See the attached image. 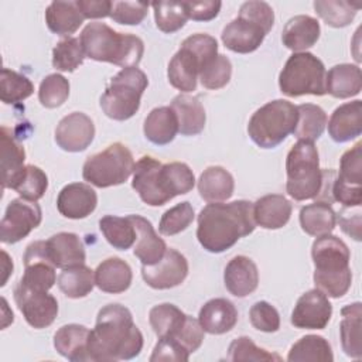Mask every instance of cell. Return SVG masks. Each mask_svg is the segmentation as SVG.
Wrapping results in <instances>:
<instances>
[{"label": "cell", "mask_w": 362, "mask_h": 362, "mask_svg": "<svg viewBox=\"0 0 362 362\" xmlns=\"http://www.w3.org/2000/svg\"><path fill=\"white\" fill-rule=\"evenodd\" d=\"M143 334L133 322L132 313L120 304H107L98 313L89 332V361L115 362L136 358L143 349Z\"/></svg>", "instance_id": "obj_1"}, {"label": "cell", "mask_w": 362, "mask_h": 362, "mask_svg": "<svg viewBox=\"0 0 362 362\" xmlns=\"http://www.w3.org/2000/svg\"><path fill=\"white\" fill-rule=\"evenodd\" d=\"M255 228L252 202L245 199L229 204L211 202L198 215L197 238L205 250L222 253L240 238L250 235Z\"/></svg>", "instance_id": "obj_2"}, {"label": "cell", "mask_w": 362, "mask_h": 362, "mask_svg": "<svg viewBox=\"0 0 362 362\" xmlns=\"http://www.w3.org/2000/svg\"><path fill=\"white\" fill-rule=\"evenodd\" d=\"M314 262V283L318 290L332 298H339L351 287V253L348 246L337 236L328 233L318 236L311 247Z\"/></svg>", "instance_id": "obj_3"}, {"label": "cell", "mask_w": 362, "mask_h": 362, "mask_svg": "<svg viewBox=\"0 0 362 362\" xmlns=\"http://www.w3.org/2000/svg\"><path fill=\"white\" fill-rule=\"evenodd\" d=\"M79 40L88 58L110 62L122 69L137 66L144 52V44L139 37L117 33L105 23H89Z\"/></svg>", "instance_id": "obj_4"}, {"label": "cell", "mask_w": 362, "mask_h": 362, "mask_svg": "<svg viewBox=\"0 0 362 362\" xmlns=\"http://www.w3.org/2000/svg\"><path fill=\"white\" fill-rule=\"evenodd\" d=\"M274 23V13L266 1H246L239 14L222 31L223 45L238 54L256 51Z\"/></svg>", "instance_id": "obj_5"}, {"label": "cell", "mask_w": 362, "mask_h": 362, "mask_svg": "<svg viewBox=\"0 0 362 362\" xmlns=\"http://www.w3.org/2000/svg\"><path fill=\"white\" fill-rule=\"evenodd\" d=\"M286 191L296 201L317 198L322 185L318 151L314 143L298 140L286 158Z\"/></svg>", "instance_id": "obj_6"}, {"label": "cell", "mask_w": 362, "mask_h": 362, "mask_svg": "<svg viewBox=\"0 0 362 362\" xmlns=\"http://www.w3.org/2000/svg\"><path fill=\"white\" fill-rule=\"evenodd\" d=\"M297 117V106L288 100L276 99L252 115L247 133L259 147L273 148L294 132Z\"/></svg>", "instance_id": "obj_7"}, {"label": "cell", "mask_w": 362, "mask_h": 362, "mask_svg": "<svg viewBox=\"0 0 362 362\" xmlns=\"http://www.w3.org/2000/svg\"><path fill=\"white\" fill-rule=\"evenodd\" d=\"M148 85L147 75L136 68H123L112 79L100 96L103 113L113 120H127L140 107V99Z\"/></svg>", "instance_id": "obj_8"}, {"label": "cell", "mask_w": 362, "mask_h": 362, "mask_svg": "<svg viewBox=\"0 0 362 362\" xmlns=\"http://www.w3.org/2000/svg\"><path fill=\"white\" fill-rule=\"evenodd\" d=\"M325 75L322 61L314 54L294 52L288 57L279 75V86L290 98L303 95L322 96L327 93Z\"/></svg>", "instance_id": "obj_9"}, {"label": "cell", "mask_w": 362, "mask_h": 362, "mask_svg": "<svg viewBox=\"0 0 362 362\" xmlns=\"http://www.w3.org/2000/svg\"><path fill=\"white\" fill-rule=\"evenodd\" d=\"M134 164L132 151L122 143H113L103 151L88 157L82 167V177L95 187L107 188L127 181Z\"/></svg>", "instance_id": "obj_10"}, {"label": "cell", "mask_w": 362, "mask_h": 362, "mask_svg": "<svg viewBox=\"0 0 362 362\" xmlns=\"http://www.w3.org/2000/svg\"><path fill=\"white\" fill-rule=\"evenodd\" d=\"M42 221V212L35 201L25 198L11 199L0 222V240L17 243L30 235Z\"/></svg>", "instance_id": "obj_11"}, {"label": "cell", "mask_w": 362, "mask_h": 362, "mask_svg": "<svg viewBox=\"0 0 362 362\" xmlns=\"http://www.w3.org/2000/svg\"><path fill=\"white\" fill-rule=\"evenodd\" d=\"M14 300L23 317L33 328H47L57 318L58 301L48 291L28 288L18 281L14 287Z\"/></svg>", "instance_id": "obj_12"}, {"label": "cell", "mask_w": 362, "mask_h": 362, "mask_svg": "<svg viewBox=\"0 0 362 362\" xmlns=\"http://www.w3.org/2000/svg\"><path fill=\"white\" fill-rule=\"evenodd\" d=\"M188 274V262L175 249H167L156 264H143L141 277L147 286L156 290H167L180 286Z\"/></svg>", "instance_id": "obj_13"}, {"label": "cell", "mask_w": 362, "mask_h": 362, "mask_svg": "<svg viewBox=\"0 0 362 362\" xmlns=\"http://www.w3.org/2000/svg\"><path fill=\"white\" fill-rule=\"evenodd\" d=\"M332 315L328 297L318 288L308 290L296 303L291 324L300 329H324Z\"/></svg>", "instance_id": "obj_14"}, {"label": "cell", "mask_w": 362, "mask_h": 362, "mask_svg": "<svg viewBox=\"0 0 362 362\" xmlns=\"http://www.w3.org/2000/svg\"><path fill=\"white\" fill-rule=\"evenodd\" d=\"M24 274L20 283L28 288L48 291L57 281L55 266L45 252V240H37L27 246L24 253Z\"/></svg>", "instance_id": "obj_15"}, {"label": "cell", "mask_w": 362, "mask_h": 362, "mask_svg": "<svg viewBox=\"0 0 362 362\" xmlns=\"http://www.w3.org/2000/svg\"><path fill=\"white\" fill-rule=\"evenodd\" d=\"M95 137V124L92 119L82 113L74 112L62 117L55 129L57 144L69 153L86 150Z\"/></svg>", "instance_id": "obj_16"}, {"label": "cell", "mask_w": 362, "mask_h": 362, "mask_svg": "<svg viewBox=\"0 0 362 362\" xmlns=\"http://www.w3.org/2000/svg\"><path fill=\"white\" fill-rule=\"evenodd\" d=\"M161 165L160 161L150 156L141 157L134 164L132 187L141 201L150 206H161L170 201L164 194L160 181Z\"/></svg>", "instance_id": "obj_17"}, {"label": "cell", "mask_w": 362, "mask_h": 362, "mask_svg": "<svg viewBox=\"0 0 362 362\" xmlns=\"http://www.w3.org/2000/svg\"><path fill=\"white\" fill-rule=\"evenodd\" d=\"M98 205L95 189L83 182H72L65 185L57 198L59 214L69 219H83L90 215Z\"/></svg>", "instance_id": "obj_18"}, {"label": "cell", "mask_w": 362, "mask_h": 362, "mask_svg": "<svg viewBox=\"0 0 362 362\" xmlns=\"http://www.w3.org/2000/svg\"><path fill=\"white\" fill-rule=\"evenodd\" d=\"M45 252L49 262L58 269L83 264L86 259L85 246L76 233L59 232L45 240Z\"/></svg>", "instance_id": "obj_19"}, {"label": "cell", "mask_w": 362, "mask_h": 362, "mask_svg": "<svg viewBox=\"0 0 362 362\" xmlns=\"http://www.w3.org/2000/svg\"><path fill=\"white\" fill-rule=\"evenodd\" d=\"M226 290L235 297L252 294L259 284L257 266L247 256H235L229 260L223 272Z\"/></svg>", "instance_id": "obj_20"}, {"label": "cell", "mask_w": 362, "mask_h": 362, "mask_svg": "<svg viewBox=\"0 0 362 362\" xmlns=\"http://www.w3.org/2000/svg\"><path fill=\"white\" fill-rule=\"evenodd\" d=\"M328 133L337 143L356 139L362 133V102L354 100L338 106L328 122Z\"/></svg>", "instance_id": "obj_21"}, {"label": "cell", "mask_w": 362, "mask_h": 362, "mask_svg": "<svg viewBox=\"0 0 362 362\" xmlns=\"http://www.w3.org/2000/svg\"><path fill=\"white\" fill-rule=\"evenodd\" d=\"M198 321L204 332L221 335L236 325L238 310L233 303L226 298H212L201 307Z\"/></svg>", "instance_id": "obj_22"}, {"label": "cell", "mask_w": 362, "mask_h": 362, "mask_svg": "<svg viewBox=\"0 0 362 362\" xmlns=\"http://www.w3.org/2000/svg\"><path fill=\"white\" fill-rule=\"evenodd\" d=\"M129 219L133 222L136 228V245H134V256L143 264H156L161 260L167 250L165 242L156 233L150 221L140 215H129Z\"/></svg>", "instance_id": "obj_23"}, {"label": "cell", "mask_w": 362, "mask_h": 362, "mask_svg": "<svg viewBox=\"0 0 362 362\" xmlns=\"http://www.w3.org/2000/svg\"><path fill=\"white\" fill-rule=\"evenodd\" d=\"M320 34V23L311 16L300 14L286 23L281 33V41L288 49L303 52L318 41Z\"/></svg>", "instance_id": "obj_24"}, {"label": "cell", "mask_w": 362, "mask_h": 362, "mask_svg": "<svg viewBox=\"0 0 362 362\" xmlns=\"http://www.w3.org/2000/svg\"><path fill=\"white\" fill-rule=\"evenodd\" d=\"M199 74H201L199 59L189 49L184 47H181L174 54L167 69V76L170 83L181 92L195 90Z\"/></svg>", "instance_id": "obj_25"}, {"label": "cell", "mask_w": 362, "mask_h": 362, "mask_svg": "<svg viewBox=\"0 0 362 362\" xmlns=\"http://www.w3.org/2000/svg\"><path fill=\"white\" fill-rule=\"evenodd\" d=\"M291 211L290 201L280 194L264 195L253 204L255 222L264 229H280L287 225Z\"/></svg>", "instance_id": "obj_26"}, {"label": "cell", "mask_w": 362, "mask_h": 362, "mask_svg": "<svg viewBox=\"0 0 362 362\" xmlns=\"http://www.w3.org/2000/svg\"><path fill=\"white\" fill-rule=\"evenodd\" d=\"M89 332L85 325L68 324L62 325L54 335V346L59 355L72 362L89 361L88 339Z\"/></svg>", "instance_id": "obj_27"}, {"label": "cell", "mask_w": 362, "mask_h": 362, "mask_svg": "<svg viewBox=\"0 0 362 362\" xmlns=\"http://www.w3.org/2000/svg\"><path fill=\"white\" fill-rule=\"evenodd\" d=\"M132 269L120 257H109L103 260L95 270V286L110 294L126 291L132 284Z\"/></svg>", "instance_id": "obj_28"}, {"label": "cell", "mask_w": 362, "mask_h": 362, "mask_svg": "<svg viewBox=\"0 0 362 362\" xmlns=\"http://www.w3.org/2000/svg\"><path fill=\"white\" fill-rule=\"evenodd\" d=\"M178 120V132L184 136L199 134L206 122L205 109L197 96L178 95L173 99L170 106Z\"/></svg>", "instance_id": "obj_29"}, {"label": "cell", "mask_w": 362, "mask_h": 362, "mask_svg": "<svg viewBox=\"0 0 362 362\" xmlns=\"http://www.w3.org/2000/svg\"><path fill=\"white\" fill-rule=\"evenodd\" d=\"M235 181L229 171L219 165L204 170L198 180V192L206 202H222L233 195Z\"/></svg>", "instance_id": "obj_30"}, {"label": "cell", "mask_w": 362, "mask_h": 362, "mask_svg": "<svg viewBox=\"0 0 362 362\" xmlns=\"http://www.w3.org/2000/svg\"><path fill=\"white\" fill-rule=\"evenodd\" d=\"M325 89L334 98L346 99L355 96L362 89V74L358 65L339 64L332 66L325 75Z\"/></svg>", "instance_id": "obj_31"}, {"label": "cell", "mask_w": 362, "mask_h": 362, "mask_svg": "<svg viewBox=\"0 0 362 362\" xmlns=\"http://www.w3.org/2000/svg\"><path fill=\"white\" fill-rule=\"evenodd\" d=\"M143 132L153 144L165 146L171 143L178 133V120L174 110L170 106L153 109L144 120Z\"/></svg>", "instance_id": "obj_32"}, {"label": "cell", "mask_w": 362, "mask_h": 362, "mask_svg": "<svg viewBox=\"0 0 362 362\" xmlns=\"http://www.w3.org/2000/svg\"><path fill=\"white\" fill-rule=\"evenodd\" d=\"M339 335L342 351L355 359L362 358V342H361V327H362V304L359 301L345 305L341 310Z\"/></svg>", "instance_id": "obj_33"}, {"label": "cell", "mask_w": 362, "mask_h": 362, "mask_svg": "<svg viewBox=\"0 0 362 362\" xmlns=\"http://www.w3.org/2000/svg\"><path fill=\"white\" fill-rule=\"evenodd\" d=\"M85 17L76 1H52L45 10V23L57 35L74 34L83 23Z\"/></svg>", "instance_id": "obj_34"}, {"label": "cell", "mask_w": 362, "mask_h": 362, "mask_svg": "<svg viewBox=\"0 0 362 362\" xmlns=\"http://www.w3.org/2000/svg\"><path fill=\"white\" fill-rule=\"evenodd\" d=\"M1 173H3V188H10L14 178L24 168L25 151L24 147L14 139L11 130L6 126L1 127Z\"/></svg>", "instance_id": "obj_35"}, {"label": "cell", "mask_w": 362, "mask_h": 362, "mask_svg": "<svg viewBox=\"0 0 362 362\" xmlns=\"http://www.w3.org/2000/svg\"><path fill=\"white\" fill-rule=\"evenodd\" d=\"M301 229L311 236L328 235L337 225V215L331 205L315 201L314 204L305 205L300 211Z\"/></svg>", "instance_id": "obj_36"}, {"label": "cell", "mask_w": 362, "mask_h": 362, "mask_svg": "<svg viewBox=\"0 0 362 362\" xmlns=\"http://www.w3.org/2000/svg\"><path fill=\"white\" fill-rule=\"evenodd\" d=\"M59 290L69 298L88 296L95 286V272L85 264L62 269L57 279Z\"/></svg>", "instance_id": "obj_37"}, {"label": "cell", "mask_w": 362, "mask_h": 362, "mask_svg": "<svg viewBox=\"0 0 362 362\" xmlns=\"http://www.w3.org/2000/svg\"><path fill=\"white\" fill-rule=\"evenodd\" d=\"M160 181L163 191L168 199L189 192L195 185V177L192 170L185 163L178 161L161 165Z\"/></svg>", "instance_id": "obj_38"}, {"label": "cell", "mask_w": 362, "mask_h": 362, "mask_svg": "<svg viewBox=\"0 0 362 362\" xmlns=\"http://www.w3.org/2000/svg\"><path fill=\"white\" fill-rule=\"evenodd\" d=\"M297 123L294 129V136L298 140L314 143L322 134L327 126L325 112L313 103H303L297 106Z\"/></svg>", "instance_id": "obj_39"}, {"label": "cell", "mask_w": 362, "mask_h": 362, "mask_svg": "<svg viewBox=\"0 0 362 362\" xmlns=\"http://www.w3.org/2000/svg\"><path fill=\"white\" fill-rule=\"evenodd\" d=\"M334 355L329 342L321 335H305L300 338L288 351L290 362H332Z\"/></svg>", "instance_id": "obj_40"}, {"label": "cell", "mask_w": 362, "mask_h": 362, "mask_svg": "<svg viewBox=\"0 0 362 362\" xmlns=\"http://www.w3.org/2000/svg\"><path fill=\"white\" fill-rule=\"evenodd\" d=\"M99 228L109 245L119 250L130 249L137 238L136 228L129 216L120 218L115 215H106L99 221Z\"/></svg>", "instance_id": "obj_41"}, {"label": "cell", "mask_w": 362, "mask_h": 362, "mask_svg": "<svg viewBox=\"0 0 362 362\" xmlns=\"http://www.w3.org/2000/svg\"><path fill=\"white\" fill-rule=\"evenodd\" d=\"M48 188L47 174L37 165L28 164L20 171L10 185V189H14L21 198L28 201H38L44 197Z\"/></svg>", "instance_id": "obj_42"}, {"label": "cell", "mask_w": 362, "mask_h": 362, "mask_svg": "<svg viewBox=\"0 0 362 362\" xmlns=\"http://www.w3.org/2000/svg\"><path fill=\"white\" fill-rule=\"evenodd\" d=\"M185 317L187 314L170 303L154 305L148 313L150 325L158 338L173 337L184 324Z\"/></svg>", "instance_id": "obj_43"}, {"label": "cell", "mask_w": 362, "mask_h": 362, "mask_svg": "<svg viewBox=\"0 0 362 362\" xmlns=\"http://www.w3.org/2000/svg\"><path fill=\"white\" fill-rule=\"evenodd\" d=\"M314 8L325 24L335 28H342L352 23L359 4L338 0H317L314 1Z\"/></svg>", "instance_id": "obj_44"}, {"label": "cell", "mask_w": 362, "mask_h": 362, "mask_svg": "<svg viewBox=\"0 0 362 362\" xmlns=\"http://www.w3.org/2000/svg\"><path fill=\"white\" fill-rule=\"evenodd\" d=\"M34 92V85L33 82L11 69L3 68L0 74V98L1 102L6 105H13L18 103L28 96H31Z\"/></svg>", "instance_id": "obj_45"}, {"label": "cell", "mask_w": 362, "mask_h": 362, "mask_svg": "<svg viewBox=\"0 0 362 362\" xmlns=\"http://www.w3.org/2000/svg\"><path fill=\"white\" fill-rule=\"evenodd\" d=\"M151 7L154 10L156 25L163 33H175L181 30L188 20L184 1H157L153 3Z\"/></svg>", "instance_id": "obj_46"}, {"label": "cell", "mask_w": 362, "mask_h": 362, "mask_svg": "<svg viewBox=\"0 0 362 362\" xmlns=\"http://www.w3.org/2000/svg\"><path fill=\"white\" fill-rule=\"evenodd\" d=\"M85 52L79 38L66 37L52 49V66L58 71L74 72L85 59Z\"/></svg>", "instance_id": "obj_47"}, {"label": "cell", "mask_w": 362, "mask_h": 362, "mask_svg": "<svg viewBox=\"0 0 362 362\" xmlns=\"http://www.w3.org/2000/svg\"><path fill=\"white\" fill-rule=\"evenodd\" d=\"M69 96V82L61 74L47 75L38 89L40 103L47 109H55L68 99Z\"/></svg>", "instance_id": "obj_48"}, {"label": "cell", "mask_w": 362, "mask_h": 362, "mask_svg": "<svg viewBox=\"0 0 362 362\" xmlns=\"http://www.w3.org/2000/svg\"><path fill=\"white\" fill-rule=\"evenodd\" d=\"M194 208L188 201L180 202L175 206L167 209L158 223V230L161 235L173 236L185 230L194 221Z\"/></svg>", "instance_id": "obj_49"}, {"label": "cell", "mask_w": 362, "mask_h": 362, "mask_svg": "<svg viewBox=\"0 0 362 362\" xmlns=\"http://www.w3.org/2000/svg\"><path fill=\"white\" fill-rule=\"evenodd\" d=\"M229 361L242 362V361H255V362H269V361H281L277 354H272L263 348L256 346V344L249 337H239L233 339L228 348Z\"/></svg>", "instance_id": "obj_50"}, {"label": "cell", "mask_w": 362, "mask_h": 362, "mask_svg": "<svg viewBox=\"0 0 362 362\" xmlns=\"http://www.w3.org/2000/svg\"><path fill=\"white\" fill-rule=\"evenodd\" d=\"M232 76V64L226 55L218 54L199 74V81L206 89H221Z\"/></svg>", "instance_id": "obj_51"}, {"label": "cell", "mask_w": 362, "mask_h": 362, "mask_svg": "<svg viewBox=\"0 0 362 362\" xmlns=\"http://www.w3.org/2000/svg\"><path fill=\"white\" fill-rule=\"evenodd\" d=\"M362 144L358 141L352 148L345 151L339 161V173L337 174L338 178L342 181L361 185L362 184Z\"/></svg>", "instance_id": "obj_52"}, {"label": "cell", "mask_w": 362, "mask_h": 362, "mask_svg": "<svg viewBox=\"0 0 362 362\" xmlns=\"http://www.w3.org/2000/svg\"><path fill=\"white\" fill-rule=\"evenodd\" d=\"M181 47L189 49L201 62V71L218 55V42L208 34H192L187 37Z\"/></svg>", "instance_id": "obj_53"}, {"label": "cell", "mask_w": 362, "mask_h": 362, "mask_svg": "<svg viewBox=\"0 0 362 362\" xmlns=\"http://www.w3.org/2000/svg\"><path fill=\"white\" fill-rule=\"evenodd\" d=\"M148 4L140 1H113L110 18L119 24L137 25L147 16Z\"/></svg>", "instance_id": "obj_54"}, {"label": "cell", "mask_w": 362, "mask_h": 362, "mask_svg": "<svg viewBox=\"0 0 362 362\" xmlns=\"http://www.w3.org/2000/svg\"><path fill=\"white\" fill-rule=\"evenodd\" d=\"M250 324L263 332H276L280 328V315L267 301H257L249 311Z\"/></svg>", "instance_id": "obj_55"}, {"label": "cell", "mask_w": 362, "mask_h": 362, "mask_svg": "<svg viewBox=\"0 0 362 362\" xmlns=\"http://www.w3.org/2000/svg\"><path fill=\"white\" fill-rule=\"evenodd\" d=\"M170 338H174L177 342H180L189 354L195 352L202 341H204V329L199 324L198 320L187 315L184 324L181 325V328Z\"/></svg>", "instance_id": "obj_56"}, {"label": "cell", "mask_w": 362, "mask_h": 362, "mask_svg": "<svg viewBox=\"0 0 362 362\" xmlns=\"http://www.w3.org/2000/svg\"><path fill=\"white\" fill-rule=\"evenodd\" d=\"M189 359V352L174 338L170 337H163L158 338V342L156 344L153 354L150 356L151 362H158V361H188Z\"/></svg>", "instance_id": "obj_57"}, {"label": "cell", "mask_w": 362, "mask_h": 362, "mask_svg": "<svg viewBox=\"0 0 362 362\" xmlns=\"http://www.w3.org/2000/svg\"><path fill=\"white\" fill-rule=\"evenodd\" d=\"M332 201L342 204L346 208H356L362 204V185H352L335 175L331 185Z\"/></svg>", "instance_id": "obj_58"}, {"label": "cell", "mask_w": 362, "mask_h": 362, "mask_svg": "<svg viewBox=\"0 0 362 362\" xmlns=\"http://www.w3.org/2000/svg\"><path fill=\"white\" fill-rule=\"evenodd\" d=\"M188 18L194 21H211L214 20L222 7L221 1L204 0V1H184Z\"/></svg>", "instance_id": "obj_59"}, {"label": "cell", "mask_w": 362, "mask_h": 362, "mask_svg": "<svg viewBox=\"0 0 362 362\" xmlns=\"http://www.w3.org/2000/svg\"><path fill=\"white\" fill-rule=\"evenodd\" d=\"M112 3L109 0H78L76 6L85 18L110 17Z\"/></svg>", "instance_id": "obj_60"}, {"label": "cell", "mask_w": 362, "mask_h": 362, "mask_svg": "<svg viewBox=\"0 0 362 362\" xmlns=\"http://www.w3.org/2000/svg\"><path fill=\"white\" fill-rule=\"evenodd\" d=\"M339 225L342 230L354 238L355 240H361V211L356 209L355 214L351 215V211H348L346 206L339 212Z\"/></svg>", "instance_id": "obj_61"}, {"label": "cell", "mask_w": 362, "mask_h": 362, "mask_svg": "<svg viewBox=\"0 0 362 362\" xmlns=\"http://www.w3.org/2000/svg\"><path fill=\"white\" fill-rule=\"evenodd\" d=\"M1 256H3V272H4V276H3V280H1V286H4L7 279H8V274L13 273V262L10 260L8 255L4 250L1 252Z\"/></svg>", "instance_id": "obj_62"}]
</instances>
